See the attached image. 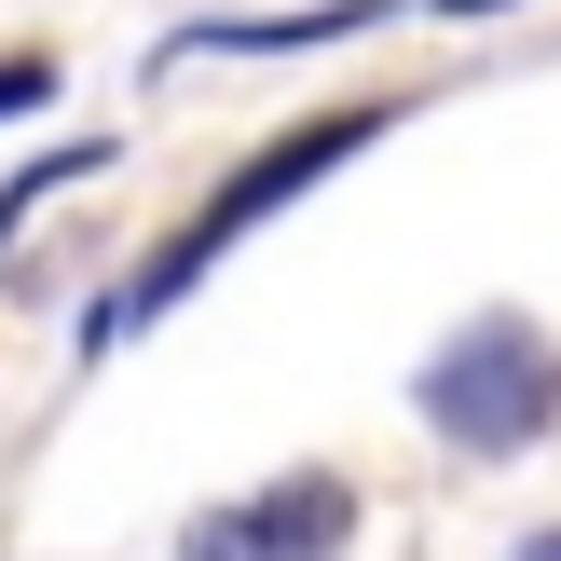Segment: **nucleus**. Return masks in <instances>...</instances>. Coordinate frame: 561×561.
<instances>
[{
	"label": "nucleus",
	"mask_w": 561,
	"mask_h": 561,
	"mask_svg": "<svg viewBox=\"0 0 561 561\" xmlns=\"http://www.w3.org/2000/svg\"><path fill=\"white\" fill-rule=\"evenodd\" d=\"M383 124H398V110H383V96H356V110H316V124H301V137H274V151H247L233 179L206 192V219H192V233H164L151 261H137L124 288L96 301V329H82V343H96V356H110V343H137V329H151V316H164V301H179V288H206V274L233 261V247L261 233L274 206H301V192H316L329 164H356V151H370V137H383Z\"/></svg>",
	"instance_id": "f257e3e1"
},
{
	"label": "nucleus",
	"mask_w": 561,
	"mask_h": 561,
	"mask_svg": "<svg viewBox=\"0 0 561 561\" xmlns=\"http://www.w3.org/2000/svg\"><path fill=\"white\" fill-rule=\"evenodd\" d=\"M548 411H561V356H548L535 316H466L425 356V425L453 453H535Z\"/></svg>",
	"instance_id": "f03ea898"
},
{
	"label": "nucleus",
	"mask_w": 561,
	"mask_h": 561,
	"mask_svg": "<svg viewBox=\"0 0 561 561\" xmlns=\"http://www.w3.org/2000/svg\"><path fill=\"white\" fill-rule=\"evenodd\" d=\"M356 535V480L343 466H301V480H261L247 507H206L179 535V561H329Z\"/></svg>",
	"instance_id": "7ed1b4c3"
},
{
	"label": "nucleus",
	"mask_w": 561,
	"mask_h": 561,
	"mask_svg": "<svg viewBox=\"0 0 561 561\" xmlns=\"http://www.w3.org/2000/svg\"><path fill=\"white\" fill-rule=\"evenodd\" d=\"M398 0H316V14H233V27H192V55H301V42H356L383 27Z\"/></svg>",
	"instance_id": "20e7f679"
},
{
	"label": "nucleus",
	"mask_w": 561,
	"mask_h": 561,
	"mask_svg": "<svg viewBox=\"0 0 561 561\" xmlns=\"http://www.w3.org/2000/svg\"><path fill=\"white\" fill-rule=\"evenodd\" d=\"M55 96V69H42V55H0V124H14V110H42Z\"/></svg>",
	"instance_id": "39448f33"
},
{
	"label": "nucleus",
	"mask_w": 561,
	"mask_h": 561,
	"mask_svg": "<svg viewBox=\"0 0 561 561\" xmlns=\"http://www.w3.org/2000/svg\"><path fill=\"white\" fill-rule=\"evenodd\" d=\"M425 14H507V0H425Z\"/></svg>",
	"instance_id": "423d86ee"
}]
</instances>
